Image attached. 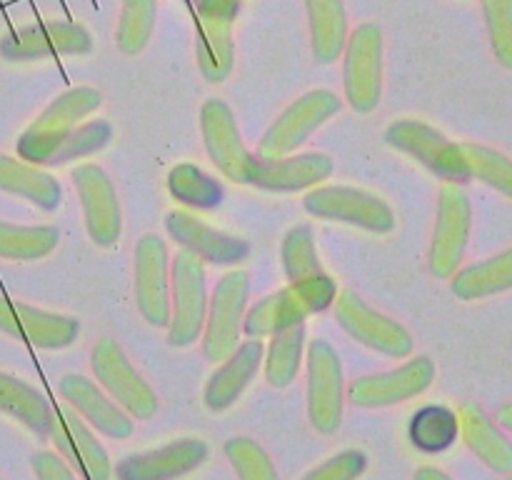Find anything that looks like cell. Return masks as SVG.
<instances>
[{"label":"cell","instance_id":"1","mask_svg":"<svg viewBox=\"0 0 512 480\" xmlns=\"http://www.w3.org/2000/svg\"><path fill=\"white\" fill-rule=\"evenodd\" d=\"M335 280L318 273L303 280H290L285 288L265 295L243 320V333L248 338H270L280 330L305 325V320L335 303Z\"/></svg>","mask_w":512,"mask_h":480},{"label":"cell","instance_id":"2","mask_svg":"<svg viewBox=\"0 0 512 480\" xmlns=\"http://www.w3.org/2000/svg\"><path fill=\"white\" fill-rule=\"evenodd\" d=\"M103 98L90 85L65 90L18 138V158L30 165H50L75 128L100 108Z\"/></svg>","mask_w":512,"mask_h":480},{"label":"cell","instance_id":"3","mask_svg":"<svg viewBox=\"0 0 512 480\" xmlns=\"http://www.w3.org/2000/svg\"><path fill=\"white\" fill-rule=\"evenodd\" d=\"M208 278L205 263L190 250L180 248L170 268V323L168 345L188 348L203 335L208 313Z\"/></svg>","mask_w":512,"mask_h":480},{"label":"cell","instance_id":"4","mask_svg":"<svg viewBox=\"0 0 512 480\" xmlns=\"http://www.w3.org/2000/svg\"><path fill=\"white\" fill-rule=\"evenodd\" d=\"M343 90L355 113H373L383 98V30L363 23L343 50Z\"/></svg>","mask_w":512,"mask_h":480},{"label":"cell","instance_id":"5","mask_svg":"<svg viewBox=\"0 0 512 480\" xmlns=\"http://www.w3.org/2000/svg\"><path fill=\"white\" fill-rule=\"evenodd\" d=\"M248 295L250 275L245 270H230L215 285L203 325V355L208 363H223L240 345Z\"/></svg>","mask_w":512,"mask_h":480},{"label":"cell","instance_id":"6","mask_svg":"<svg viewBox=\"0 0 512 480\" xmlns=\"http://www.w3.org/2000/svg\"><path fill=\"white\" fill-rule=\"evenodd\" d=\"M308 215L333 223L355 225L368 233H390L395 228V213L380 195L348 185H323L303 198Z\"/></svg>","mask_w":512,"mask_h":480},{"label":"cell","instance_id":"7","mask_svg":"<svg viewBox=\"0 0 512 480\" xmlns=\"http://www.w3.org/2000/svg\"><path fill=\"white\" fill-rule=\"evenodd\" d=\"M90 368L95 380L103 385L105 393L130 415V418L148 420L158 410L155 390L143 380V375L133 368L128 355L113 338H100L90 353Z\"/></svg>","mask_w":512,"mask_h":480},{"label":"cell","instance_id":"8","mask_svg":"<svg viewBox=\"0 0 512 480\" xmlns=\"http://www.w3.org/2000/svg\"><path fill=\"white\" fill-rule=\"evenodd\" d=\"M385 140H388V145H393L395 150H400V153L410 155V158L418 160L420 165H425L430 173L438 175L445 183L460 185L463 180L470 178L460 143L448 140L440 130L423 123V120H395V123L385 130Z\"/></svg>","mask_w":512,"mask_h":480},{"label":"cell","instance_id":"9","mask_svg":"<svg viewBox=\"0 0 512 480\" xmlns=\"http://www.w3.org/2000/svg\"><path fill=\"white\" fill-rule=\"evenodd\" d=\"M93 50L88 28L70 20H40L10 30L0 38V58L8 63L58 58V55H85Z\"/></svg>","mask_w":512,"mask_h":480},{"label":"cell","instance_id":"10","mask_svg":"<svg viewBox=\"0 0 512 480\" xmlns=\"http://www.w3.org/2000/svg\"><path fill=\"white\" fill-rule=\"evenodd\" d=\"M343 100L330 90H310L303 98L295 100L280 118L270 125L258 143L260 158H283L295 153L320 125L328 123L340 113Z\"/></svg>","mask_w":512,"mask_h":480},{"label":"cell","instance_id":"11","mask_svg":"<svg viewBox=\"0 0 512 480\" xmlns=\"http://www.w3.org/2000/svg\"><path fill=\"white\" fill-rule=\"evenodd\" d=\"M470 225H473V205L468 193L458 183H445L438 195V218H435V233L428 253L430 273L435 278H450L463 263Z\"/></svg>","mask_w":512,"mask_h":480},{"label":"cell","instance_id":"12","mask_svg":"<svg viewBox=\"0 0 512 480\" xmlns=\"http://www.w3.org/2000/svg\"><path fill=\"white\" fill-rule=\"evenodd\" d=\"M335 318L350 338L375 353H383L388 358H408L413 353V335L398 320L370 308L353 290L335 295Z\"/></svg>","mask_w":512,"mask_h":480},{"label":"cell","instance_id":"13","mask_svg":"<svg viewBox=\"0 0 512 480\" xmlns=\"http://www.w3.org/2000/svg\"><path fill=\"white\" fill-rule=\"evenodd\" d=\"M238 13L240 0H198L195 5L198 68L210 83H223L233 70V23Z\"/></svg>","mask_w":512,"mask_h":480},{"label":"cell","instance_id":"14","mask_svg":"<svg viewBox=\"0 0 512 480\" xmlns=\"http://www.w3.org/2000/svg\"><path fill=\"white\" fill-rule=\"evenodd\" d=\"M343 363L328 340L308 348V418L318 433L330 435L343 423Z\"/></svg>","mask_w":512,"mask_h":480},{"label":"cell","instance_id":"15","mask_svg":"<svg viewBox=\"0 0 512 480\" xmlns=\"http://www.w3.org/2000/svg\"><path fill=\"white\" fill-rule=\"evenodd\" d=\"M70 178L83 205L85 230L90 240L100 248H113L123 233V213H120V200L110 175L100 165L83 163L73 168Z\"/></svg>","mask_w":512,"mask_h":480},{"label":"cell","instance_id":"16","mask_svg":"<svg viewBox=\"0 0 512 480\" xmlns=\"http://www.w3.org/2000/svg\"><path fill=\"white\" fill-rule=\"evenodd\" d=\"M168 268L165 240L155 233H145L135 245V305L153 328H168L170 323Z\"/></svg>","mask_w":512,"mask_h":480},{"label":"cell","instance_id":"17","mask_svg":"<svg viewBox=\"0 0 512 480\" xmlns=\"http://www.w3.org/2000/svg\"><path fill=\"white\" fill-rule=\"evenodd\" d=\"M200 133L215 168L233 183H248V170L255 155L245 148L230 105L220 98H208L200 108Z\"/></svg>","mask_w":512,"mask_h":480},{"label":"cell","instance_id":"18","mask_svg":"<svg viewBox=\"0 0 512 480\" xmlns=\"http://www.w3.org/2000/svg\"><path fill=\"white\" fill-rule=\"evenodd\" d=\"M433 380L435 363L428 355H418V358L408 360L393 370L353 380L348 395L358 408H388V405L405 403V400L425 393L433 385Z\"/></svg>","mask_w":512,"mask_h":480},{"label":"cell","instance_id":"19","mask_svg":"<svg viewBox=\"0 0 512 480\" xmlns=\"http://www.w3.org/2000/svg\"><path fill=\"white\" fill-rule=\"evenodd\" d=\"M0 330L25 340L33 348L60 350L78 340L80 320L73 315L48 313L20 300L0 298Z\"/></svg>","mask_w":512,"mask_h":480},{"label":"cell","instance_id":"20","mask_svg":"<svg viewBox=\"0 0 512 480\" xmlns=\"http://www.w3.org/2000/svg\"><path fill=\"white\" fill-rule=\"evenodd\" d=\"M55 445H58L60 455L75 465L85 480H110L113 478V463H110L108 453L95 438L90 425L65 405H55L53 408V428H50Z\"/></svg>","mask_w":512,"mask_h":480},{"label":"cell","instance_id":"21","mask_svg":"<svg viewBox=\"0 0 512 480\" xmlns=\"http://www.w3.org/2000/svg\"><path fill=\"white\" fill-rule=\"evenodd\" d=\"M165 230L180 248L198 255L203 263L238 265L250 255L248 240L223 233L185 210H170L165 215Z\"/></svg>","mask_w":512,"mask_h":480},{"label":"cell","instance_id":"22","mask_svg":"<svg viewBox=\"0 0 512 480\" xmlns=\"http://www.w3.org/2000/svg\"><path fill=\"white\" fill-rule=\"evenodd\" d=\"M335 163L325 153L283 155V158H260L255 155L248 170V183L273 193H295V190L315 188L333 175Z\"/></svg>","mask_w":512,"mask_h":480},{"label":"cell","instance_id":"23","mask_svg":"<svg viewBox=\"0 0 512 480\" xmlns=\"http://www.w3.org/2000/svg\"><path fill=\"white\" fill-rule=\"evenodd\" d=\"M208 460V445L200 438H180L148 453L128 455L115 465L118 480H175Z\"/></svg>","mask_w":512,"mask_h":480},{"label":"cell","instance_id":"24","mask_svg":"<svg viewBox=\"0 0 512 480\" xmlns=\"http://www.w3.org/2000/svg\"><path fill=\"white\" fill-rule=\"evenodd\" d=\"M60 398L98 433L108 435L113 440H125L133 435V420L130 415L115 403L110 395H105L90 378L78 373L63 375L58 383Z\"/></svg>","mask_w":512,"mask_h":480},{"label":"cell","instance_id":"25","mask_svg":"<svg viewBox=\"0 0 512 480\" xmlns=\"http://www.w3.org/2000/svg\"><path fill=\"white\" fill-rule=\"evenodd\" d=\"M263 355V340H243V343L220 363V368L210 375L208 383H205L203 400L205 405H208V410H213V413L228 410L230 405L243 395V390L248 388L250 380L258 375V368L263 365Z\"/></svg>","mask_w":512,"mask_h":480},{"label":"cell","instance_id":"26","mask_svg":"<svg viewBox=\"0 0 512 480\" xmlns=\"http://www.w3.org/2000/svg\"><path fill=\"white\" fill-rule=\"evenodd\" d=\"M0 190L38 205L45 213H53L63 203V188L53 175L5 153H0Z\"/></svg>","mask_w":512,"mask_h":480},{"label":"cell","instance_id":"27","mask_svg":"<svg viewBox=\"0 0 512 480\" xmlns=\"http://www.w3.org/2000/svg\"><path fill=\"white\" fill-rule=\"evenodd\" d=\"M460 433H463L465 445L483 460L490 470L500 475L512 473V440L500 433L498 425L473 403H465L458 410Z\"/></svg>","mask_w":512,"mask_h":480},{"label":"cell","instance_id":"28","mask_svg":"<svg viewBox=\"0 0 512 480\" xmlns=\"http://www.w3.org/2000/svg\"><path fill=\"white\" fill-rule=\"evenodd\" d=\"M305 10L315 60L323 65L335 63L348 43V15L343 0H305Z\"/></svg>","mask_w":512,"mask_h":480},{"label":"cell","instance_id":"29","mask_svg":"<svg viewBox=\"0 0 512 480\" xmlns=\"http://www.w3.org/2000/svg\"><path fill=\"white\" fill-rule=\"evenodd\" d=\"M0 413L15 418L38 438H48L53 428V405L45 395L8 373H0Z\"/></svg>","mask_w":512,"mask_h":480},{"label":"cell","instance_id":"30","mask_svg":"<svg viewBox=\"0 0 512 480\" xmlns=\"http://www.w3.org/2000/svg\"><path fill=\"white\" fill-rule=\"evenodd\" d=\"M453 293L460 300H480L512 288V248L493 258L463 268L453 278Z\"/></svg>","mask_w":512,"mask_h":480},{"label":"cell","instance_id":"31","mask_svg":"<svg viewBox=\"0 0 512 480\" xmlns=\"http://www.w3.org/2000/svg\"><path fill=\"white\" fill-rule=\"evenodd\" d=\"M408 435L410 443L423 453H443L460 435L458 413L445 405H425L410 420Z\"/></svg>","mask_w":512,"mask_h":480},{"label":"cell","instance_id":"32","mask_svg":"<svg viewBox=\"0 0 512 480\" xmlns=\"http://www.w3.org/2000/svg\"><path fill=\"white\" fill-rule=\"evenodd\" d=\"M168 193L193 210H215L223 203V185L193 163H180L168 173Z\"/></svg>","mask_w":512,"mask_h":480},{"label":"cell","instance_id":"33","mask_svg":"<svg viewBox=\"0 0 512 480\" xmlns=\"http://www.w3.org/2000/svg\"><path fill=\"white\" fill-rule=\"evenodd\" d=\"M60 233L53 225H13L0 220V258L40 260L58 248Z\"/></svg>","mask_w":512,"mask_h":480},{"label":"cell","instance_id":"34","mask_svg":"<svg viewBox=\"0 0 512 480\" xmlns=\"http://www.w3.org/2000/svg\"><path fill=\"white\" fill-rule=\"evenodd\" d=\"M268 355H263L265 365V380L273 388H288L295 380L300 370V360H303V343H305V325H295V328L280 330V333L270 335Z\"/></svg>","mask_w":512,"mask_h":480},{"label":"cell","instance_id":"35","mask_svg":"<svg viewBox=\"0 0 512 480\" xmlns=\"http://www.w3.org/2000/svg\"><path fill=\"white\" fill-rule=\"evenodd\" d=\"M155 18H158V0H123L120 8L115 43L120 53L138 55L153 38Z\"/></svg>","mask_w":512,"mask_h":480},{"label":"cell","instance_id":"36","mask_svg":"<svg viewBox=\"0 0 512 480\" xmlns=\"http://www.w3.org/2000/svg\"><path fill=\"white\" fill-rule=\"evenodd\" d=\"M460 150L470 178L483 180L485 185L512 198V158L478 143H460Z\"/></svg>","mask_w":512,"mask_h":480},{"label":"cell","instance_id":"37","mask_svg":"<svg viewBox=\"0 0 512 480\" xmlns=\"http://www.w3.org/2000/svg\"><path fill=\"white\" fill-rule=\"evenodd\" d=\"M280 255H283V270L288 280H303L310 278V275L323 273L320 270L318 250H315L313 230L308 225H295V228L285 233Z\"/></svg>","mask_w":512,"mask_h":480},{"label":"cell","instance_id":"38","mask_svg":"<svg viewBox=\"0 0 512 480\" xmlns=\"http://www.w3.org/2000/svg\"><path fill=\"white\" fill-rule=\"evenodd\" d=\"M225 455L240 480H280L270 455L250 438H230Z\"/></svg>","mask_w":512,"mask_h":480},{"label":"cell","instance_id":"39","mask_svg":"<svg viewBox=\"0 0 512 480\" xmlns=\"http://www.w3.org/2000/svg\"><path fill=\"white\" fill-rule=\"evenodd\" d=\"M113 138V128H110L108 120H85L78 128L70 133V138L65 140L63 148L55 153L53 163L50 165H65L70 160L85 158V155H93L98 150H103L105 145Z\"/></svg>","mask_w":512,"mask_h":480},{"label":"cell","instance_id":"40","mask_svg":"<svg viewBox=\"0 0 512 480\" xmlns=\"http://www.w3.org/2000/svg\"><path fill=\"white\" fill-rule=\"evenodd\" d=\"M480 3H483L495 58L512 70V0H480Z\"/></svg>","mask_w":512,"mask_h":480},{"label":"cell","instance_id":"41","mask_svg":"<svg viewBox=\"0 0 512 480\" xmlns=\"http://www.w3.org/2000/svg\"><path fill=\"white\" fill-rule=\"evenodd\" d=\"M365 468H368V455L353 448L328 458L323 465L303 475V480H358Z\"/></svg>","mask_w":512,"mask_h":480},{"label":"cell","instance_id":"42","mask_svg":"<svg viewBox=\"0 0 512 480\" xmlns=\"http://www.w3.org/2000/svg\"><path fill=\"white\" fill-rule=\"evenodd\" d=\"M33 470L38 480H75L73 470L65 465V460L50 450H40L33 455Z\"/></svg>","mask_w":512,"mask_h":480},{"label":"cell","instance_id":"43","mask_svg":"<svg viewBox=\"0 0 512 480\" xmlns=\"http://www.w3.org/2000/svg\"><path fill=\"white\" fill-rule=\"evenodd\" d=\"M415 480H453V478H450V475H445L443 470L425 465V468H420L418 473H415Z\"/></svg>","mask_w":512,"mask_h":480},{"label":"cell","instance_id":"44","mask_svg":"<svg viewBox=\"0 0 512 480\" xmlns=\"http://www.w3.org/2000/svg\"><path fill=\"white\" fill-rule=\"evenodd\" d=\"M498 420L512 433V403H505L503 408L498 410Z\"/></svg>","mask_w":512,"mask_h":480},{"label":"cell","instance_id":"45","mask_svg":"<svg viewBox=\"0 0 512 480\" xmlns=\"http://www.w3.org/2000/svg\"><path fill=\"white\" fill-rule=\"evenodd\" d=\"M508 480H512V475H510V478H508Z\"/></svg>","mask_w":512,"mask_h":480}]
</instances>
